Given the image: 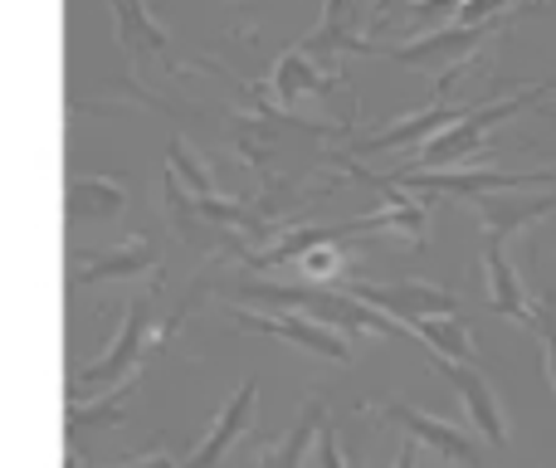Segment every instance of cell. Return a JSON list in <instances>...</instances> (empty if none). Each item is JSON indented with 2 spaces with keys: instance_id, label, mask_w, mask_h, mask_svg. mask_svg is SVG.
Listing matches in <instances>:
<instances>
[{
  "instance_id": "obj_13",
  "label": "cell",
  "mask_w": 556,
  "mask_h": 468,
  "mask_svg": "<svg viewBox=\"0 0 556 468\" xmlns=\"http://www.w3.org/2000/svg\"><path fill=\"white\" fill-rule=\"evenodd\" d=\"M552 211H556V191L532 195V201H498V195H489V201L479 205V225H483V235L508 239V235L528 230V225H538L542 215H552Z\"/></svg>"
},
{
  "instance_id": "obj_3",
  "label": "cell",
  "mask_w": 556,
  "mask_h": 468,
  "mask_svg": "<svg viewBox=\"0 0 556 468\" xmlns=\"http://www.w3.org/2000/svg\"><path fill=\"white\" fill-rule=\"evenodd\" d=\"M513 25H518V5L493 15V20H483V25H440V29H430V35L410 39V45H386L381 54L401 59V64H410V68H444L459 54H479L489 39L508 35Z\"/></svg>"
},
{
  "instance_id": "obj_12",
  "label": "cell",
  "mask_w": 556,
  "mask_h": 468,
  "mask_svg": "<svg viewBox=\"0 0 556 468\" xmlns=\"http://www.w3.org/2000/svg\"><path fill=\"white\" fill-rule=\"evenodd\" d=\"M254 401H260V385L244 376L240 381V391H235V401L220 410V420H215V430H211V440L201 444V450L186 459V468H215L225 459V450H230L235 440H240L244 430H250V415H254Z\"/></svg>"
},
{
  "instance_id": "obj_1",
  "label": "cell",
  "mask_w": 556,
  "mask_h": 468,
  "mask_svg": "<svg viewBox=\"0 0 556 468\" xmlns=\"http://www.w3.org/2000/svg\"><path fill=\"white\" fill-rule=\"evenodd\" d=\"M240 298L250 303H269V307H303L313 322H327V327H346V332H371V337H405L410 327L386 317L381 307L362 303L352 293H332V288H288V283H240L235 288ZM415 337V332H410Z\"/></svg>"
},
{
  "instance_id": "obj_7",
  "label": "cell",
  "mask_w": 556,
  "mask_h": 468,
  "mask_svg": "<svg viewBox=\"0 0 556 468\" xmlns=\"http://www.w3.org/2000/svg\"><path fill=\"white\" fill-rule=\"evenodd\" d=\"M235 322L250 327V332H264V337H278V342H293L313 356H327V362H352V346L337 327L327 322H313V317H278V313H235Z\"/></svg>"
},
{
  "instance_id": "obj_15",
  "label": "cell",
  "mask_w": 556,
  "mask_h": 468,
  "mask_svg": "<svg viewBox=\"0 0 556 468\" xmlns=\"http://www.w3.org/2000/svg\"><path fill=\"white\" fill-rule=\"evenodd\" d=\"M323 420H327V405L323 401H307L283 444H260L254 468H303V454H307V444L317 440V425H323Z\"/></svg>"
},
{
  "instance_id": "obj_5",
  "label": "cell",
  "mask_w": 556,
  "mask_h": 468,
  "mask_svg": "<svg viewBox=\"0 0 556 468\" xmlns=\"http://www.w3.org/2000/svg\"><path fill=\"white\" fill-rule=\"evenodd\" d=\"M346 293L362 298V303H371V307H381L386 317H395V322H405V327H410L415 317L464 313L459 298L444 293V288H430V283H352Z\"/></svg>"
},
{
  "instance_id": "obj_16",
  "label": "cell",
  "mask_w": 556,
  "mask_h": 468,
  "mask_svg": "<svg viewBox=\"0 0 556 468\" xmlns=\"http://www.w3.org/2000/svg\"><path fill=\"white\" fill-rule=\"evenodd\" d=\"M327 88H332V74H327L323 64H313L303 49H288V54L274 64V98L283 107L298 103L303 93H327Z\"/></svg>"
},
{
  "instance_id": "obj_4",
  "label": "cell",
  "mask_w": 556,
  "mask_h": 468,
  "mask_svg": "<svg viewBox=\"0 0 556 468\" xmlns=\"http://www.w3.org/2000/svg\"><path fill=\"white\" fill-rule=\"evenodd\" d=\"M405 191H425V195H489V191H522V186H542L552 181V172H498V166H473V172H405L391 176Z\"/></svg>"
},
{
  "instance_id": "obj_6",
  "label": "cell",
  "mask_w": 556,
  "mask_h": 468,
  "mask_svg": "<svg viewBox=\"0 0 556 468\" xmlns=\"http://www.w3.org/2000/svg\"><path fill=\"white\" fill-rule=\"evenodd\" d=\"M371 410L381 415L386 425H401L415 444L440 450L450 464H459V468L479 464V444H473V434L459 430V425H450V420H440V415H425V410H415V405H371Z\"/></svg>"
},
{
  "instance_id": "obj_14",
  "label": "cell",
  "mask_w": 556,
  "mask_h": 468,
  "mask_svg": "<svg viewBox=\"0 0 556 468\" xmlns=\"http://www.w3.org/2000/svg\"><path fill=\"white\" fill-rule=\"evenodd\" d=\"M410 332L420 337L425 346L444 352V362L479 366V352H473V337H469V322H464V313H450V317H415Z\"/></svg>"
},
{
  "instance_id": "obj_8",
  "label": "cell",
  "mask_w": 556,
  "mask_h": 468,
  "mask_svg": "<svg viewBox=\"0 0 556 468\" xmlns=\"http://www.w3.org/2000/svg\"><path fill=\"white\" fill-rule=\"evenodd\" d=\"M483 268H489V303H493V313L508 317V322H518V327H538L542 303H532L528 288H522L518 268H513V258H508V239L483 235Z\"/></svg>"
},
{
  "instance_id": "obj_20",
  "label": "cell",
  "mask_w": 556,
  "mask_h": 468,
  "mask_svg": "<svg viewBox=\"0 0 556 468\" xmlns=\"http://www.w3.org/2000/svg\"><path fill=\"white\" fill-rule=\"evenodd\" d=\"M464 0H410V15H440V10H459Z\"/></svg>"
},
{
  "instance_id": "obj_22",
  "label": "cell",
  "mask_w": 556,
  "mask_h": 468,
  "mask_svg": "<svg viewBox=\"0 0 556 468\" xmlns=\"http://www.w3.org/2000/svg\"><path fill=\"white\" fill-rule=\"evenodd\" d=\"M391 5H395V0H381V5H376V20H381V15H386V10H391Z\"/></svg>"
},
{
  "instance_id": "obj_21",
  "label": "cell",
  "mask_w": 556,
  "mask_h": 468,
  "mask_svg": "<svg viewBox=\"0 0 556 468\" xmlns=\"http://www.w3.org/2000/svg\"><path fill=\"white\" fill-rule=\"evenodd\" d=\"M391 468H420V444L405 440V450L395 454V464H391Z\"/></svg>"
},
{
  "instance_id": "obj_2",
  "label": "cell",
  "mask_w": 556,
  "mask_h": 468,
  "mask_svg": "<svg viewBox=\"0 0 556 468\" xmlns=\"http://www.w3.org/2000/svg\"><path fill=\"white\" fill-rule=\"evenodd\" d=\"M552 88H556V74L538 78L532 88H522V93L498 98V103H489V107H469V113H464L459 123H450L444 132H434L430 142L420 147V166H415V172H425V166H450V162H464V156H489L483 137H489L493 127L503 123V117H513V113H522V107H532L538 98H547Z\"/></svg>"
},
{
  "instance_id": "obj_19",
  "label": "cell",
  "mask_w": 556,
  "mask_h": 468,
  "mask_svg": "<svg viewBox=\"0 0 556 468\" xmlns=\"http://www.w3.org/2000/svg\"><path fill=\"white\" fill-rule=\"evenodd\" d=\"M538 332H542V346H547V381L556 391V322H552L547 303H542V313H538Z\"/></svg>"
},
{
  "instance_id": "obj_9",
  "label": "cell",
  "mask_w": 556,
  "mask_h": 468,
  "mask_svg": "<svg viewBox=\"0 0 556 468\" xmlns=\"http://www.w3.org/2000/svg\"><path fill=\"white\" fill-rule=\"evenodd\" d=\"M444 376L454 381V391L464 395V405H469V420L473 430L483 434V440L493 444V450H508V425H503V410H498V395H493V381L479 371V366H459V362H434Z\"/></svg>"
},
{
  "instance_id": "obj_11",
  "label": "cell",
  "mask_w": 556,
  "mask_h": 468,
  "mask_svg": "<svg viewBox=\"0 0 556 468\" xmlns=\"http://www.w3.org/2000/svg\"><path fill=\"white\" fill-rule=\"evenodd\" d=\"M298 49H303V54L313 59V64H332V59L342 54V49H366V39H362V20H356L352 0H327L323 25H317Z\"/></svg>"
},
{
  "instance_id": "obj_18",
  "label": "cell",
  "mask_w": 556,
  "mask_h": 468,
  "mask_svg": "<svg viewBox=\"0 0 556 468\" xmlns=\"http://www.w3.org/2000/svg\"><path fill=\"white\" fill-rule=\"evenodd\" d=\"M317 468H346L342 459V450H337V434H332V425H317Z\"/></svg>"
},
{
  "instance_id": "obj_10",
  "label": "cell",
  "mask_w": 556,
  "mask_h": 468,
  "mask_svg": "<svg viewBox=\"0 0 556 468\" xmlns=\"http://www.w3.org/2000/svg\"><path fill=\"white\" fill-rule=\"evenodd\" d=\"M464 113H469V107H454L450 98H434V103L425 107V113H415V117H405V123H391V127H381V132L362 137V142L352 147V156L391 152V147H410V142H430L434 132H444L450 123H459Z\"/></svg>"
},
{
  "instance_id": "obj_17",
  "label": "cell",
  "mask_w": 556,
  "mask_h": 468,
  "mask_svg": "<svg viewBox=\"0 0 556 468\" xmlns=\"http://www.w3.org/2000/svg\"><path fill=\"white\" fill-rule=\"evenodd\" d=\"M147 303H132V317H127V332L117 337V346H113V356L108 362H98V366H88L84 371V381H113L117 371H123L127 362H137L142 356V346H147Z\"/></svg>"
}]
</instances>
